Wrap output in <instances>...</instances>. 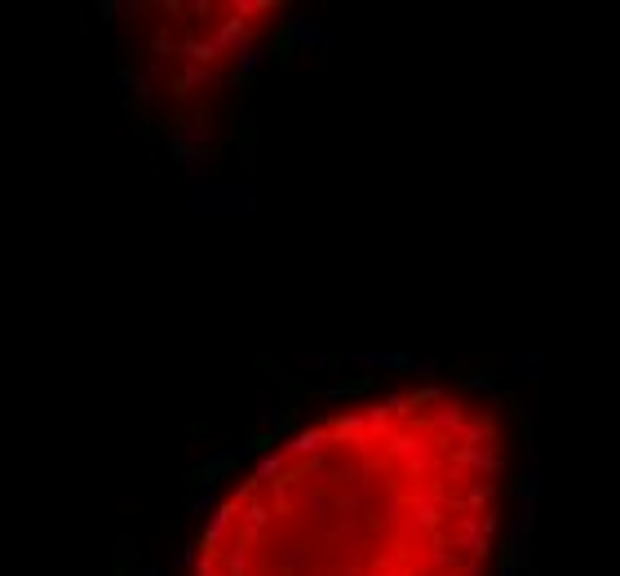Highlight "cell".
I'll return each instance as SVG.
<instances>
[{
  "label": "cell",
  "instance_id": "5bb4252c",
  "mask_svg": "<svg viewBox=\"0 0 620 576\" xmlns=\"http://www.w3.org/2000/svg\"><path fill=\"white\" fill-rule=\"evenodd\" d=\"M443 368H448V359H443V355H426V351H412V368H408L412 377H426V382H434V377H439Z\"/></svg>",
  "mask_w": 620,
  "mask_h": 576
},
{
  "label": "cell",
  "instance_id": "9a60e30c",
  "mask_svg": "<svg viewBox=\"0 0 620 576\" xmlns=\"http://www.w3.org/2000/svg\"><path fill=\"white\" fill-rule=\"evenodd\" d=\"M514 408H519V421H523L527 430H536V426H541V421H545V408L536 404V399H519V404H514Z\"/></svg>",
  "mask_w": 620,
  "mask_h": 576
},
{
  "label": "cell",
  "instance_id": "4fadbf2b",
  "mask_svg": "<svg viewBox=\"0 0 620 576\" xmlns=\"http://www.w3.org/2000/svg\"><path fill=\"white\" fill-rule=\"evenodd\" d=\"M195 559H200V541L178 537V541L169 545V568H173V572H186V576H191V572H195Z\"/></svg>",
  "mask_w": 620,
  "mask_h": 576
},
{
  "label": "cell",
  "instance_id": "7c38bea8",
  "mask_svg": "<svg viewBox=\"0 0 620 576\" xmlns=\"http://www.w3.org/2000/svg\"><path fill=\"white\" fill-rule=\"evenodd\" d=\"M359 395H368V377H341V382L324 386L328 404H346V399H359Z\"/></svg>",
  "mask_w": 620,
  "mask_h": 576
},
{
  "label": "cell",
  "instance_id": "30bf717a",
  "mask_svg": "<svg viewBox=\"0 0 620 576\" xmlns=\"http://www.w3.org/2000/svg\"><path fill=\"white\" fill-rule=\"evenodd\" d=\"M222 506V483H195V492H191V514L195 519H209V514Z\"/></svg>",
  "mask_w": 620,
  "mask_h": 576
},
{
  "label": "cell",
  "instance_id": "8992f818",
  "mask_svg": "<svg viewBox=\"0 0 620 576\" xmlns=\"http://www.w3.org/2000/svg\"><path fill=\"white\" fill-rule=\"evenodd\" d=\"M111 80H116V89H120V94L129 98V102H142V107H151V102H155V80L147 76V67H138V63H120Z\"/></svg>",
  "mask_w": 620,
  "mask_h": 576
},
{
  "label": "cell",
  "instance_id": "52a82bcc",
  "mask_svg": "<svg viewBox=\"0 0 620 576\" xmlns=\"http://www.w3.org/2000/svg\"><path fill=\"white\" fill-rule=\"evenodd\" d=\"M235 470H240V452H235V444H222V448H213L209 461L200 466V479L204 483H222V479H231Z\"/></svg>",
  "mask_w": 620,
  "mask_h": 576
},
{
  "label": "cell",
  "instance_id": "2e32d148",
  "mask_svg": "<svg viewBox=\"0 0 620 576\" xmlns=\"http://www.w3.org/2000/svg\"><path fill=\"white\" fill-rule=\"evenodd\" d=\"M496 576H523V563L519 559H501L496 563Z\"/></svg>",
  "mask_w": 620,
  "mask_h": 576
},
{
  "label": "cell",
  "instance_id": "3957f363",
  "mask_svg": "<svg viewBox=\"0 0 620 576\" xmlns=\"http://www.w3.org/2000/svg\"><path fill=\"white\" fill-rule=\"evenodd\" d=\"M284 45L297 49V54H328V23L306 9H293L284 18Z\"/></svg>",
  "mask_w": 620,
  "mask_h": 576
},
{
  "label": "cell",
  "instance_id": "7a4b0ae2",
  "mask_svg": "<svg viewBox=\"0 0 620 576\" xmlns=\"http://www.w3.org/2000/svg\"><path fill=\"white\" fill-rule=\"evenodd\" d=\"M541 488H545L541 466H536V461H527V466L519 470V479H514V488H510V554H505V559H519L523 563L527 541H532V532H536Z\"/></svg>",
  "mask_w": 620,
  "mask_h": 576
},
{
  "label": "cell",
  "instance_id": "ba28073f",
  "mask_svg": "<svg viewBox=\"0 0 620 576\" xmlns=\"http://www.w3.org/2000/svg\"><path fill=\"white\" fill-rule=\"evenodd\" d=\"M536 382H545V355L519 351L510 359V386H536Z\"/></svg>",
  "mask_w": 620,
  "mask_h": 576
},
{
  "label": "cell",
  "instance_id": "277c9868",
  "mask_svg": "<svg viewBox=\"0 0 620 576\" xmlns=\"http://www.w3.org/2000/svg\"><path fill=\"white\" fill-rule=\"evenodd\" d=\"M253 426H257V435L262 439H288V413H284V399L275 395L271 386H262L253 395Z\"/></svg>",
  "mask_w": 620,
  "mask_h": 576
},
{
  "label": "cell",
  "instance_id": "5b68a950",
  "mask_svg": "<svg viewBox=\"0 0 620 576\" xmlns=\"http://www.w3.org/2000/svg\"><path fill=\"white\" fill-rule=\"evenodd\" d=\"M341 364L355 368V373H408L412 368V351H350L341 355Z\"/></svg>",
  "mask_w": 620,
  "mask_h": 576
},
{
  "label": "cell",
  "instance_id": "8fae6325",
  "mask_svg": "<svg viewBox=\"0 0 620 576\" xmlns=\"http://www.w3.org/2000/svg\"><path fill=\"white\" fill-rule=\"evenodd\" d=\"M465 390H470V395H479V399H501V377L496 373H488V368H470V373H465Z\"/></svg>",
  "mask_w": 620,
  "mask_h": 576
},
{
  "label": "cell",
  "instance_id": "9c48e42d",
  "mask_svg": "<svg viewBox=\"0 0 620 576\" xmlns=\"http://www.w3.org/2000/svg\"><path fill=\"white\" fill-rule=\"evenodd\" d=\"M337 364H341V359L324 355V351H302V355L288 359V368H293L297 377H328V373H337Z\"/></svg>",
  "mask_w": 620,
  "mask_h": 576
},
{
  "label": "cell",
  "instance_id": "6da1fadb",
  "mask_svg": "<svg viewBox=\"0 0 620 576\" xmlns=\"http://www.w3.org/2000/svg\"><path fill=\"white\" fill-rule=\"evenodd\" d=\"M182 209L200 222H244L262 209V191L253 182H195L182 191Z\"/></svg>",
  "mask_w": 620,
  "mask_h": 576
},
{
  "label": "cell",
  "instance_id": "e0dca14e",
  "mask_svg": "<svg viewBox=\"0 0 620 576\" xmlns=\"http://www.w3.org/2000/svg\"><path fill=\"white\" fill-rule=\"evenodd\" d=\"M129 576H164V572L155 568V563H133V568H129Z\"/></svg>",
  "mask_w": 620,
  "mask_h": 576
}]
</instances>
